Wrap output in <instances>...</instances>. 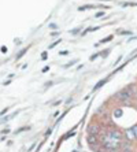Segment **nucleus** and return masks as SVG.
I'll return each mask as SVG.
<instances>
[{
  "instance_id": "1",
  "label": "nucleus",
  "mask_w": 137,
  "mask_h": 152,
  "mask_svg": "<svg viewBox=\"0 0 137 152\" xmlns=\"http://www.w3.org/2000/svg\"><path fill=\"white\" fill-rule=\"evenodd\" d=\"M133 93L134 92H132L129 88H123V89H121L119 92H116L115 95L113 96V99L115 100V102H118V103H123V102H129V100H133Z\"/></svg>"
},
{
  "instance_id": "2",
  "label": "nucleus",
  "mask_w": 137,
  "mask_h": 152,
  "mask_svg": "<svg viewBox=\"0 0 137 152\" xmlns=\"http://www.w3.org/2000/svg\"><path fill=\"white\" fill-rule=\"evenodd\" d=\"M103 127H102V125H100V122H92V124H89L88 127H86V133H88V134L99 136V133H100Z\"/></svg>"
},
{
  "instance_id": "3",
  "label": "nucleus",
  "mask_w": 137,
  "mask_h": 152,
  "mask_svg": "<svg viewBox=\"0 0 137 152\" xmlns=\"http://www.w3.org/2000/svg\"><path fill=\"white\" fill-rule=\"evenodd\" d=\"M86 141H88L89 147H93V145L100 144L99 136H96V134H88V136H86Z\"/></svg>"
},
{
  "instance_id": "4",
  "label": "nucleus",
  "mask_w": 137,
  "mask_h": 152,
  "mask_svg": "<svg viewBox=\"0 0 137 152\" xmlns=\"http://www.w3.org/2000/svg\"><path fill=\"white\" fill-rule=\"evenodd\" d=\"M107 81H108V77H107V78H103V80H100V81H99L97 84L93 86V92H95V91H99V89L102 88V86H103V85H104Z\"/></svg>"
},
{
  "instance_id": "5",
  "label": "nucleus",
  "mask_w": 137,
  "mask_h": 152,
  "mask_svg": "<svg viewBox=\"0 0 137 152\" xmlns=\"http://www.w3.org/2000/svg\"><path fill=\"white\" fill-rule=\"evenodd\" d=\"M29 48H30V45H28V47H26V48H23V50H21V51H19V53H18V55H17V60L22 59V58H23V55H25V53L28 52V50H29Z\"/></svg>"
},
{
  "instance_id": "6",
  "label": "nucleus",
  "mask_w": 137,
  "mask_h": 152,
  "mask_svg": "<svg viewBox=\"0 0 137 152\" xmlns=\"http://www.w3.org/2000/svg\"><path fill=\"white\" fill-rule=\"evenodd\" d=\"M122 110H121V108H115V110H114L113 111V115H114V117H115V118H121V117H122Z\"/></svg>"
},
{
  "instance_id": "7",
  "label": "nucleus",
  "mask_w": 137,
  "mask_h": 152,
  "mask_svg": "<svg viewBox=\"0 0 137 152\" xmlns=\"http://www.w3.org/2000/svg\"><path fill=\"white\" fill-rule=\"evenodd\" d=\"M74 136H75V132H74V129H73V130L67 132V134H64L63 137H62V140H67L69 137H74Z\"/></svg>"
},
{
  "instance_id": "8",
  "label": "nucleus",
  "mask_w": 137,
  "mask_h": 152,
  "mask_svg": "<svg viewBox=\"0 0 137 152\" xmlns=\"http://www.w3.org/2000/svg\"><path fill=\"white\" fill-rule=\"evenodd\" d=\"M29 129H30V126H22V127H19V129H17V130H15V134L22 133V132H26V130H29Z\"/></svg>"
},
{
  "instance_id": "9",
  "label": "nucleus",
  "mask_w": 137,
  "mask_h": 152,
  "mask_svg": "<svg viewBox=\"0 0 137 152\" xmlns=\"http://www.w3.org/2000/svg\"><path fill=\"white\" fill-rule=\"evenodd\" d=\"M113 39H114V34H111V36H108V37H105V39H103L102 41L99 42V44H104V42H108V41H111Z\"/></svg>"
},
{
  "instance_id": "10",
  "label": "nucleus",
  "mask_w": 137,
  "mask_h": 152,
  "mask_svg": "<svg viewBox=\"0 0 137 152\" xmlns=\"http://www.w3.org/2000/svg\"><path fill=\"white\" fill-rule=\"evenodd\" d=\"M121 152H134V147H126V148H121Z\"/></svg>"
},
{
  "instance_id": "11",
  "label": "nucleus",
  "mask_w": 137,
  "mask_h": 152,
  "mask_svg": "<svg viewBox=\"0 0 137 152\" xmlns=\"http://www.w3.org/2000/svg\"><path fill=\"white\" fill-rule=\"evenodd\" d=\"M96 29H97V28H86V29H85V30H82V32H81V36H85V34H86V33L92 32V30H96Z\"/></svg>"
},
{
  "instance_id": "12",
  "label": "nucleus",
  "mask_w": 137,
  "mask_h": 152,
  "mask_svg": "<svg viewBox=\"0 0 137 152\" xmlns=\"http://www.w3.org/2000/svg\"><path fill=\"white\" fill-rule=\"evenodd\" d=\"M60 42H62V39H58L56 41H55V42H52V44H51V45H49L48 48H49V50H52V48H55V47H56L58 44H60Z\"/></svg>"
},
{
  "instance_id": "13",
  "label": "nucleus",
  "mask_w": 137,
  "mask_h": 152,
  "mask_svg": "<svg viewBox=\"0 0 137 152\" xmlns=\"http://www.w3.org/2000/svg\"><path fill=\"white\" fill-rule=\"evenodd\" d=\"M132 129V132H133V134H134V138H136V142H137V124L133 125V126L130 127Z\"/></svg>"
},
{
  "instance_id": "14",
  "label": "nucleus",
  "mask_w": 137,
  "mask_h": 152,
  "mask_svg": "<svg viewBox=\"0 0 137 152\" xmlns=\"http://www.w3.org/2000/svg\"><path fill=\"white\" fill-rule=\"evenodd\" d=\"M77 63V60H71V62H69V63H66L63 66V69H69V67H71V66H73V64H75Z\"/></svg>"
},
{
  "instance_id": "15",
  "label": "nucleus",
  "mask_w": 137,
  "mask_h": 152,
  "mask_svg": "<svg viewBox=\"0 0 137 152\" xmlns=\"http://www.w3.org/2000/svg\"><path fill=\"white\" fill-rule=\"evenodd\" d=\"M116 33H121L122 36H129V34H132V32H130V30H121V29H119V30H118Z\"/></svg>"
},
{
  "instance_id": "16",
  "label": "nucleus",
  "mask_w": 137,
  "mask_h": 152,
  "mask_svg": "<svg viewBox=\"0 0 137 152\" xmlns=\"http://www.w3.org/2000/svg\"><path fill=\"white\" fill-rule=\"evenodd\" d=\"M80 30H81V28H75V29H73V30H70V34L77 36L78 33H80Z\"/></svg>"
},
{
  "instance_id": "17",
  "label": "nucleus",
  "mask_w": 137,
  "mask_h": 152,
  "mask_svg": "<svg viewBox=\"0 0 137 152\" xmlns=\"http://www.w3.org/2000/svg\"><path fill=\"white\" fill-rule=\"evenodd\" d=\"M110 52H111V50L108 48V50H105V51H103V52H100V55H102L103 58H107V55H108Z\"/></svg>"
},
{
  "instance_id": "18",
  "label": "nucleus",
  "mask_w": 137,
  "mask_h": 152,
  "mask_svg": "<svg viewBox=\"0 0 137 152\" xmlns=\"http://www.w3.org/2000/svg\"><path fill=\"white\" fill-rule=\"evenodd\" d=\"M95 6H84V7H80L78 11H85V10H89V8H93Z\"/></svg>"
},
{
  "instance_id": "19",
  "label": "nucleus",
  "mask_w": 137,
  "mask_h": 152,
  "mask_svg": "<svg viewBox=\"0 0 137 152\" xmlns=\"http://www.w3.org/2000/svg\"><path fill=\"white\" fill-rule=\"evenodd\" d=\"M99 56H100V53H93V55H92V56L89 58V60H92V62H93V60H95V59H97Z\"/></svg>"
},
{
  "instance_id": "20",
  "label": "nucleus",
  "mask_w": 137,
  "mask_h": 152,
  "mask_svg": "<svg viewBox=\"0 0 137 152\" xmlns=\"http://www.w3.org/2000/svg\"><path fill=\"white\" fill-rule=\"evenodd\" d=\"M103 15H104V11H99V12L95 14V18H102Z\"/></svg>"
},
{
  "instance_id": "21",
  "label": "nucleus",
  "mask_w": 137,
  "mask_h": 152,
  "mask_svg": "<svg viewBox=\"0 0 137 152\" xmlns=\"http://www.w3.org/2000/svg\"><path fill=\"white\" fill-rule=\"evenodd\" d=\"M47 58H48V53H47V51H44V52L41 53V59H42V60H45Z\"/></svg>"
},
{
  "instance_id": "22",
  "label": "nucleus",
  "mask_w": 137,
  "mask_h": 152,
  "mask_svg": "<svg viewBox=\"0 0 137 152\" xmlns=\"http://www.w3.org/2000/svg\"><path fill=\"white\" fill-rule=\"evenodd\" d=\"M49 28L52 29V30H56V29H58V25H56V23H49Z\"/></svg>"
},
{
  "instance_id": "23",
  "label": "nucleus",
  "mask_w": 137,
  "mask_h": 152,
  "mask_svg": "<svg viewBox=\"0 0 137 152\" xmlns=\"http://www.w3.org/2000/svg\"><path fill=\"white\" fill-rule=\"evenodd\" d=\"M49 36H51V37H58V36H59V33H58L56 30H53V32L51 33V34H49Z\"/></svg>"
},
{
  "instance_id": "24",
  "label": "nucleus",
  "mask_w": 137,
  "mask_h": 152,
  "mask_svg": "<svg viewBox=\"0 0 137 152\" xmlns=\"http://www.w3.org/2000/svg\"><path fill=\"white\" fill-rule=\"evenodd\" d=\"M51 133H52V129H48V130L45 132V137H48V136L51 134Z\"/></svg>"
},
{
  "instance_id": "25",
  "label": "nucleus",
  "mask_w": 137,
  "mask_h": 152,
  "mask_svg": "<svg viewBox=\"0 0 137 152\" xmlns=\"http://www.w3.org/2000/svg\"><path fill=\"white\" fill-rule=\"evenodd\" d=\"M1 133H3V134H8V133H10V129H4Z\"/></svg>"
},
{
  "instance_id": "26",
  "label": "nucleus",
  "mask_w": 137,
  "mask_h": 152,
  "mask_svg": "<svg viewBox=\"0 0 137 152\" xmlns=\"http://www.w3.org/2000/svg\"><path fill=\"white\" fill-rule=\"evenodd\" d=\"M59 55H69V51H60Z\"/></svg>"
},
{
  "instance_id": "27",
  "label": "nucleus",
  "mask_w": 137,
  "mask_h": 152,
  "mask_svg": "<svg viewBox=\"0 0 137 152\" xmlns=\"http://www.w3.org/2000/svg\"><path fill=\"white\" fill-rule=\"evenodd\" d=\"M48 70H49V66H45V67L42 69V73H47Z\"/></svg>"
},
{
  "instance_id": "28",
  "label": "nucleus",
  "mask_w": 137,
  "mask_h": 152,
  "mask_svg": "<svg viewBox=\"0 0 137 152\" xmlns=\"http://www.w3.org/2000/svg\"><path fill=\"white\" fill-rule=\"evenodd\" d=\"M121 60H122V56H119V58H118V60H116V62H115V63H114V66H115V64H118V63H119V62H121Z\"/></svg>"
},
{
  "instance_id": "29",
  "label": "nucleus",
  "mask_w": 137,
  "mask_h": 152,
  "mask_svg": "<svg viewBox=\"0 0 137 152\" xmlns=\"http://www.w3.org/2000/svg\"><path fill=\"white\" fill-rule=\"evenodd\" d=\"M7 111H8V108H4V110H3V111H1V113H0V115H4V114L7 113Z\"/></svg>"
},
{
  "instance_id": "30",
  "label": "nucleus",
  "mask_w": 137,
  "mask_h": 152,
  "mask_svg": "<svg viewBox=\"0 0 137 152\" xmlns=\"http://www.w3.org/2000/svg\"><path fill=\"white\" fill-rule=\"evenodd\" d=\"M51 85H52V81H49V82H45V85H44V86H45V88H47V86H51Z\"/></svg>"
},
{
  "instance_id": "31",
  "label": "nucleus",
  "mask_w": 137,
  "mask_h": 152,
  "mask_svg": "<svg viewBox=\"0 0 137 152\" xmlns=\"http://www.w3.org/2000/svg\"><path fill=\"white\" fill-rule=\"evenodd\" d=\"M108 152H121V148H116V149H111V151Z\"/></svg>"
},
{
  "instance_id": "32",
  "label": "nucleus",
  "mask_w": 137,
  "mask_h": 152,
  "mask_svg": "<svg viewBox=\"0 0 137 152\" xmlns=\"http://www.w3.org/2000/svg\"><path fill=\"white\" fill-rule=\"evenodd\" d=\"M1 52H7V48H6V47H1Z\"/></svg>"
},
{
  "instance_id": "33",
  "label": "nucleus",
  "mask_w": 137,
  "mask_h": 152,
  "mask_svg": "<svg viewBox=\"0 0 137 152\" xmlns=\"http://www.w3.org/2000/svg\"><path fill=\"white\" fill-rule=\"evenodd\" d=\"M34 147H36V144H32V145H30V148H29V151H32V149L34 148Z\"/></svg>"
}]
</instances>
